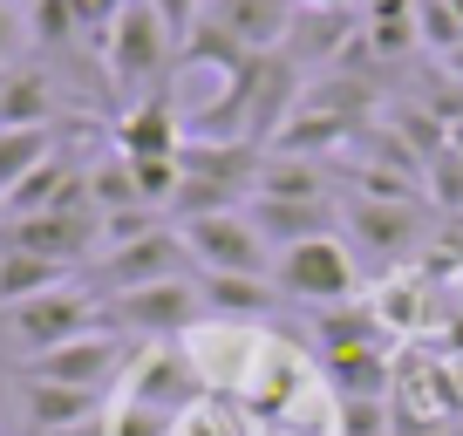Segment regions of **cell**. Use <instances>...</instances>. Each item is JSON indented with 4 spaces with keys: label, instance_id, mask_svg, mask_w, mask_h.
<instances>
[{
    "label": "cell",
    "instance_id": "cell-31",
    "mask_svg": "<svg viewBox=\"0 0 463 436\" xmlns=\"http://www.w3.org/2000/svg\"><path fill=\"white\" fill-rule=\"evenodd\" d=\"M449 150H457V157H463V123H449Z\"/></svg>",
    "mask_w": 463,
    "mask_h": 436
},
{
    "label": "cell",
    "instance_id": "cell-30",
    "mask_svg": "<svg viewBox=\"0 0 463 436\" xmlns=\"http://www.w3.org/2000/svg\"><path fill=\"white\" fill-rule=\"evenodd\" d=\"M293 7H307V14H354V0H293Z\"/></svg>",
    "mask_w": 463,
    "mask_h": 436
},
{
    "label": "cell",
    "instance_id": "cell-17",
    "mask_svg": "<svg viewBox=\"0 0 463 436\" xmlns=\"http://www.w3.org/2000/svg\"><path fill=\"white\" fill-rule=\"evenodd\" d=\"M375 307H314V341L320 355H341V348H382V327H375Z\"/></svg>",
    "mask_w": 463,
    "mask_h": 436
},
{
    "label": "cell",
    "instance_id": "cell-28",
    "mask_svg": "<svg viewBox=\"0 0 463 436\" xmlns=\"http://www.w3.org/2000/svg\"><path fill=\"white\" fill-rule=\"evenodd\" d=\"M21 34H28V21L14 14V0H0V62H7V55L21 48Z\"/></svg>",
    "mask_w": 463,
    "mask_h": 436
},
{
    "label": "cell",
    "instance_id": "cell-5",
    "mask_svg": "<svg viewBox=\"0 0 463 436\" xmlns=\"http://www.w3.org/2000/svg\"><path fill=\"white\" fill-rule=\"evenodd\" d=\"M354 246H347L341 232L334 239H307V246H287L273 260V287L287 293V300L300 307H341L347 293H354Z\"/></svg>",
    "mask_w": 463,
    "mask_h": 436
},
{
    "label": "cell",
    "instance_id": "cell-27",
    "mask_svg": "<svg viewBox=\"0 0 463 436\" xmlns=\"http://www.w3.org/2000/svg\"><path fill=\"white\" fill-rule=\"evenodd\" d=\"M389 430V403H341V436H382Z\"/></svg>",
    "mask_w": 463,
    "mask_h": 436
},
{
    "label": "cell",
    "instance_id": "cell-24",
    "mask_svg": "<svg viewBox=\"0 0 463 436\" xmlns=\"http://www.w3.org/2000/svg\"><path fill=\"white\" fill-rule=\"evenodd\" d=\"M362 42L375 48L382 62H395V55H409V48H422V28H416V21H368Z\"/></svg>",
    "mask_w": 463,
    "mask_h": 436
},
{
    "label": "cell",
    "instance_id": "cell-10",
    "mask_svg": "<svg viewBox=\"0 0 463 436\" xmlns=\"http://www.w3.org/2000/svg\"><path fill=\"white\" fill-rule=\"evenodd\" d=\"M102 416V395L96 389H61V382H28L21 375V422L34 436H69V430H89Z\"/></svg>",
    "mask_w": 463,
    "mask_h": 436
},
{
    "label": "cell",
    "instance_id": "cell-22",
    "mask_svg": "<svg viewBox=\"0 0 463 436\" xmlns=\"http://www.w3.org/2000/svg\"><path fill=\"white\" fill-rule=\"evenodd\" d=\"M28 34L42 48H75V34H82L75 0H28Z\"/></svg>",
    "mask_w": 463,
    "mask_h": 436
},
{
    "label": "cell",
    "instance_id": "cell-33",
    "mask_svg": "<svg viewBox=\"0 0 463 436\" xmlns=\"http://www.w3.org/2000/svg\"><path fill=\"white\" fill-rule=\"evenodd\" d=\"M457 21H463V0H457Z\"/></svg>",
    "mask_w": 463,
    "mask_h": 436
},
{
    "label": "cell",
    "instance_id": "cell-15",
    "mask_svg": "<svg viewBox=\"0 0 463 436\" xmlns=\"http://www.w3.org/2000/svg\"><path fill=\"white\" fill-rule=\"evenodd\" d=\"M320 362H327V382L341 403H389V355L382 348H341Z\"/></svg>",
    "mask_w": 463,
    "mask_h": 436
},
{
    "label": "cell",
    "instance_id": "cell-25",
    "mask_svg": "<svg viewBox=\"0 0 463 436\" xmlns=\"http://www.w3.org/2000/svg\"><path fill=\"white\" fill-rule=\"evenodd\" d=\"M430 198L449 204V212H463V157L457 150H443V157L430 164Z\"/></svg>",
    "mask_w": 463,
    "mask_h": 436
},
{
    "label": "cell",
    "instance_id": "cell-19",
    "mask_svg": "<svg viewBox=\"0 0 463 436\" xmlns=\"http://www.w3.org/2000/svg\"><path fill=\"white\" fill-rule=\"evenodd\" d=\"M347 34H354V14H307L300 7V21H293V34H287V55L300 62V55H341L347 48Z\"/></svg>",
    "mask_w": 463,
    "mask_h": 436
},
{
    "label": "cell",
    "instance_id": "cell-14",
    "mask_svg": "<svg viewBox=\"0 0 463 436\" xmlns=\"http://www.w3.org/2000/svg\"><path fill=\"white\" fill-rule=\"evenodd\" d=\"M198 293H204V320H260V314H273V280L198 273Z\"/></svg>",
    "mask_w": 463,
    "mask_h": 436
},
{
    "label": "cell",
    "instance_id": "cell-3",
    "mask_svg": "<svg viewBox=\"0 0 463 436\" xmlns=\"http://www.w3.org/2000/svg\"><path fill=\"white\" fill-rule=\"evenodd\" d=\"M198 273V260H191L184 232L177 225H150L144 239H123V246H109L96 266H89L82 287L96 293V300H109V293H137V287H157V280H191Z\"/></svg>",
    "mask_w": 463,
    "mask_h": 436
},
{
    "label": "cell",
    "instance_id": "cell-26",
    "mask_svg": "<svg viewBox=\"0 0 463 436\" xmlns=\"http://www.w3.org/2000/svg\"><path fill=\"white\" fill-rule=\"evenodd\" d=\"M150 7H157V21L171 28V42H177V48H184V42H191V28L204 21V0H150Z\"/></svg>",
    "mask_w": 463,
    "mask_h": 436
},
{
    "label": "cell",
    "instance_id": "cell-2",
    "mask_svg": "<svg viewBox=\"0 0 463 436\" xmlns=\"http://www.w3.org/2000/svg\"><path fill=\"white\" fill-rule=\"evenodd\" d=\"M102 69H109V82L123 96H144L150 82H164L177 69V42H171V28L157 21L150 0L116 7V21L102 28Z\"/></svg>",
    "mask_w": 463,
    "mask_h": 436
},
{
    "label": "cell",
    "instance_id": "cell-16",
    "mask_svg": "<svg viewBox=\"0 0 463 436\" xmlns=\"http://www.w3.org/2000/svg\"><path fill=\"white\" fill-rule=\"evenodd\" d=\"M89 204H96L102 218H116V212H150V204H144V185H137V164L123 157V150H109V157L89 164Z\"/></svg>",
    "mask_w": 463,
    "mask_h": 436
},
{
    "label": "cell",
    "instance_id": "cell-8",
    "mask_svg": "<svg viewBox=\"0 0 463 436\" xmlns=\"http://www.w3.org/2000/svg\"><path fill=\"white\" fill-rule=\"evenodd\" d=\"M246 218L260 225V239H266L273 252L341 232V204H334V198H252Z\"/></svg>",
    "mask_w": 463,
    "mask_h": 436
},
{
    "label": "cell",
    "instance_id": "cell-13",
    "mask_svg": "<svg viewBox=\"0 0 463 436\" xmlns=\"http://www.w3.org/2000/svg\"><path fill=\"white\" fill-rule=\"evenodd\" d=\"M61 89L48 82V69H14L0 75V130H55Z\"/></svg>",
    "mask_w": 463,
    "mask_h": 436
},
{
    "label": "cell",
    "instance_id": "cell-32",
    "mask_svg": "<svg viewBox=\"0 0 463 436\" xmlns=\"http://www.w3.org/2000/svg\"><path fill=\"white\" fill-rule=\"evenodd\" d=\"M449 62V75H457V82H463V48H457V55H443Z\"/></svg>",
    "mask_w": 463,
    "mask_h": 436
},
{
    "label": "cell",
    "instance_id": "cell-29",
    "mask_svg": "<svg viewBox=\"0 0 463 436\" xmlns=\"http://www.w3.org/2000/svg\"><path fill=\"white\" fill-rule=\"evenodd\" d=\"M368 21H416V0H368Z\"/></svg>",
    "mask_w": 463,
    "mask_h": 436
},
{
    "label": "cell",
    "instance_id": "cell-23",
    "mask_svg": "<svg viewBox=\"0 0 463 436\" xmlns=\"http://www.w3.org/2000/svg\"><path fill=\"white\" fill-rule=\"evenodd\" d=\"M416 28H422V48H436V55H457L463 48L457 0H416Z\"/></svg>",
    "mask_w": 463,
    "mask_h": 436
},
{
    "label": "cell",
    "instance_id": "cell-7",
    "mask_svg": "<svg viewBox=\"0 0 463 436\" xmlns=\"http://www.w3.org/2000/svg\"><path fill=\"white\" fill-rule=\"evenodd\" d=\"M123 368V335H109V327H96V335L69 341V348H48L34 355V362H21V375L28 382H61V389H109V375Z\"/></svg>",
    "mask_w": 463,
    "mask_h": 436
},
{
    "label": "cell",
    "instance_id": "cell-9",
    "mask_svg": "<svg viewBox=\"0 0 463 436\" xmlns=\"http://www.w3.org/2000/svg\"><path fill=\"white\" fill-rule=\"evenodd\" d=\"M204 21H218L232 42H246L252 55H266V48H287L300 7L293 0H204Z\"/></svg>",
    "mask_w": 463,
    "mask_h": 436
},
{
    "label": "cell",
    "instance_id": "cell-18",
    "mask_svg": "<svg viewBox=\"0 0 463 436\" xmlns=\"http://www.w3.org/2000/svg\"><path fill=\"white\" fill-rule=\"evenodd\" d=\"M252 198H327V171H320V157H287V150H266L260 191H252Z\"/></svg>",
    "mask_w": 463,
    "mask_h": 436
},
{
    "label": "cell",
    "instance_id": "cell-12",
    "mask_svg": "<svg viewBox=\"0 0 463 436\" xmlns=\"http://www.w3.org/2000/svg\"><path fill=\"white\" fill-rule=\"evenodd\" d=\"M341 232L354 239L362 252H375V260H389V252H402L409 239L422 232V204H341Z\"/></svg>",
    "mask_w": 463,
    "mask_h": 436
},
{
    "label": "cell",
    "instance_id": "cell-6",
    "mask_svg": "<svg viewBox=\"0 0 463 436\" xmlns=\"http://www.w3.org/2000/svg\"><path fill=\"white\" fill-rule=\"evenodd\" d=\"M198 260V273H246V280H273V246L260 239L246 212H212V218H191L177 225Z\"/></svg>",
    "mask_w": 463,
    "mask_h": 436
},
{
    "label": "cell",
    "instance_id": "cell-21",
    "mask_svg": "<svg viewBox=\"0 0 463 436\" xmlns=\"http://www.w3.org/2000/svg\"><path fill=\"white\" fill-rule=\"evenodd\" d=\"M389 130L402 137V144L416 150L422 164H436V157L449 150V123L436 117V109H389Z\"/></svg>",
    "mask_w": 463,
    "mask_h": 436
},
{
    "label": "cell",
    "instance_id": "cell-4",
    "mask_svg": "<svg viewBox=\"0 0 463 436\" xmlns=\"http://www.w3.org/2000/svg\"><path fill=\"white\" fill-rule=\"evenodd\" d=\"M102 327H109V335H137V341H184L191 327H204L198 273L191 280H157V287H137V293H109V300H102Z\"/></svg>",
    "mask_w": 463,
    "mask_h": 436
},
{
    "label": "cell",
    "instance_id": "cell-20",
    "mask_svg": "<svg viewBox=\"0 0 463 436\" xmlns=\"http://www.w3.org/2000/svg\"><path fill=\"white\" fill-rule=\"evenodd\" d=\"M42 157H55V130H0V198H7Z\"/></svg>",
    "mask_w": 463,
    "mask_h": 436
},
{
    "label": "cell",
    "instance_id": "cell-11",
    "mask_svg": "<svg viewBox=\"0 0 463 436\" xmlns=\"http://www.w3.org/2000/svg\"><path fill=\"white\" fill-rule=\"evenodd\" d=\"M177 144H184V123H177V102L164 96H137L130 117H116V150L123 157H177Z\"/></svg>",
    "mask_w": 463,
    "mask_h": 436
},
{
    "label": "cell",
    "instance_id": "cell-1",
    "mask_svg": "<svg viewBox=\"0 0 463 436\" xmlns=\"http://www.w3.org/2000/svg\"><path fill=\"white\" fill-rule=\"evenodd\" d=\"M102 327V300L82 287V280H61V287L34 293V300L0 307V362H34L48 348H69V341L96 335Z\"/></svg>",
    "mask_w": 463,
    "mask_h": 436
}]
</instances>
